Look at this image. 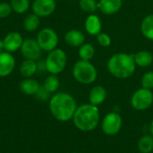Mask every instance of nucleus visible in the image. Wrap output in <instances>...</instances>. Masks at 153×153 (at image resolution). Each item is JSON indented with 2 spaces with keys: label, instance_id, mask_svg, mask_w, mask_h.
<instances>
[{
  "label": "nucleus",
  "instance_id": "1",
  "mask_svg": "<svg viewBox=\"0 0 153 153\" xmlns=\"http://www.w3.org/2000/svg\"><path fill=\"white\" fill-rule=\"evenodd\" d=\"M49 108L56 120L66 122L73 119L77 105L72 95L65 92H60L55 94L50 99Z\"/></svg>",
  "mask_w": 153,
  "mask_h": 153
},
{
  "label": "nucleus",
  "instance_id": "2",
  "mask_svg": "<svg viewBox=\"0 0 153 153\" xmlns=\"http://www.w3.org/2000/svg\"><path fill=\"white\" fill-rule=\"evenodd\" d=\"M73 121L74 126L82 132L93 131L100 121L99 108L91 103L77 107L73 117Z\"/></svg>",
  "mask_w": 153,
  "mask_h": 153
},
{
  "label": "nucleus",
  "instance_id": "3",
  "mask_svg": "<svg viewBox=\"0 0 153 153\" xmlns=\"http://www.w3.org/2000/svg\"><path fill=\"white\" fill-rule=\"evenodd\" d=\"M108 70L117 79H128L135 72L136 65L134 55L127 53H117L113 55L107 65Z\"/></svg>",
  "mask_w": 153,
  "mask_h": 153
},
{
  "label": "nucleus",
  "instance_id": "4",
  "mask_svg": "<svg viewBox=\"0 0 153 153\" xmlns=\"http://www.w3.org/2000/svg\"><path fill=\"white\" fill-rule=\"evenodd\" d=\"M73 76L82 84H91L96 81L98 72L96 67L90 61L80 59L74 65Z\"/></svg>",
  "mask_w": 153,
  "mask_h": 153
},
{
  "label": "nucleus",
  "instance_id": "5",
  "mask_svg": "<svg viewBox=\"0 0 153 153\" xmlns=\"http://www.w3.org/2000/svg\"><path fill=\"white\" fill-rule=\"evenodd\" d=\"M45 66L46 71L51 74H58L64 71L67 63V56L65 52L61 48H55L54 50L48 52L46 57Z\"/></svg>",
  "mask_w": 153,
  "mask_h": 153
},
{
  "label": "nucleus",
  "instance_id": "6",
  "mask_svg": "<svg viewBox=\"0 0 153 153\" xmlns=\"http://www.w3.org/2000/svg\"><path fill=\"white\" fill-rule=\"evenodd\" d=\"M153 104V92L152 90L140 88L136 90L131 97V106L138 111H143Z\"/></svg>",
  "mask_w": 153,
  "mask_h": 153
},
{
  "label": "nucleus",
  "instance_id": "7",
  "mask_svg": "<svg viewBox=\"0 0 153 153\" xmlns=\"http://www.w3.org/2000/svg\"><path fill=\"white\" fill-rule=\"evenodd\" d=\"M37 42L41 50L50 52L56 48L58 45V35L51 28H44L40 30L37 35Z\"/></svg>",
  "mask_w": 153,
  "mask_h": 153
},
{
  "label": "nucleus",
  "instance_id": "8",
  "mask_svg": "<svg viewBox=\"0 0 153 153\" xmlns=\"http://www.w3.org/2000/svg\"><path fill=\"white\" fill-rule=\"evenodd\" d=\"M123 126L122 117L117 112L108 113L101 121V129L106 135H117Z\"/></svg>",
  "mask_w": 153,
  "mask_h": 153
},
{
  "label": "nucleus",
  "instance_id": "9",
  "mask_svg": "<svg viewBox=\"0 0 153 153\" xmlns=\"http://www.w3.org/2000/svg\"><path fill=\"white\" fill-rule=\"evenodd\" d=\"M22 56L25 59L30 60H38L41 56V48L39 46L37 40L33 39H24L22 45L20 48Z\"/></svg>",
  "mask_w": 153,
  "mask_h": 153
},
{
  "label": "nucleus",
  "instance_id": "10",
  "mask_svg": "<svg viewBox=\"0 0 153 153\" xmlns=\"http://www.w3.org/2000/svg\"><path fill=\"white\" fill-rule=\"evenodd\" d=\"M56 7V0H34L31 5L33 13L39 17H48L51 15Z\"/></svg>",
  "mask_w": 153,
  "mask_h": 153
},
{
  "label": "nucleus",
  "instance_id": "11",
  "mask_svg": "<svg viewBox=\"0 0 153 153\" xmlns=\"http://www.w3.org/2000/svg\"><path fill=\"white\" fill-rule=\"evenodd\" d=\"M23 40L24 39H22V36L21 35V33H19L17 31L9 32L3 39L4 51L13 53L17 50H20Z\"/></svg>",
  "mask_w": 153,
  "mask_h": 153
},
{
  "label": "nucleus",
  "instance_id": "12",
  "mask_svg": "<svg viewBox=\"0 0 153 153\" xmlns=\"http://www.w3.org/2000/svg\"><path fill=\"white\" fill-rule=\"evenodd\" d=\"M15 67V59L12 53L4 51L0 53V77L11 74Z\"/></svg>",
  "mask_w": 153,
  "mask_h": 153
},
{
  "label": "nucleus",
  "instance_id": "13",
  "mask_svg": "<svg viewBox=\"0 0 153 153\" xmlns=\"http://www.w3.org/2000/svg\"><path fill=\"white\" fill-rule=\"evenodd\" d=\"M123 5V0H100L98 2V10L106 15L117 13Z\"/></svg>",
  "mask_w": 153,
  "mask_h": 153
},
{
  "label": "nucleus",
  "instance_id": "14",
  "mask_svg": "<svg viewBox=\"0 0 153 153\" xmlns=\"http://www.w3.org/2000/svg\"><path fill=\"white\" fill-rule=\"evenodd\" d=\"M84 28L88 34L97 36L100 32H101L102 28V23L100 17L94 13L88 15L84 22Z\"/></svg>",
  "mask_w": 153,
  "mask_h": 153
},
{
  "label": "nucleus",
  "instance_id": "15",
  "mask_svg": "<svg viewBox=\"0 0 153 153\" xmlns=\"http://www.w3.org/2000/svg\"><path fill=\"white\" fill-rule=\"evenodd\" d=\"M65 41L71 47L79 48L85 43V36L81 30L72 29L65 34Z\"/></svg>",
  "mask_w": 153,
  "mask_h": 153
},
{
  "label": "nucleus",
  "instance_id": "16",
  "mask_svg": "<svg viewBox=\"0 0 153 153\" xmlns=\"http://www.w3.org/2000/svg\"><path fill=\"white\" fill-rule=\"evenodd\" d=\"M107 95V91L103 86H94L89 93V101L91 105L99 107L106 100Z\"/></svg>",
  "mask_w": 153,
  "mask_h": 153
},
{
  "label": "nucleus",
  "instance_id": "17",
  "mask_svg": "<svg viewBox=\"0 0 153 153\" xmlns=\"http://www.w3.org/2000/svg\"><path fill=\"white\" fill-rule=\"evenodd\" d=\"M135 65L140 67H148L153 62V55L148 50H141L134 55Z\"/></svg>",
  "mask_w": 153,
  "mask_h": 153
},
{
  "label": "nucleus",
  "instance_id": "18",
  "mask_svg": "<svg viewBox=\"0 0 153 153\" xmlns=\"http://www.w3.org/2000/svg\"><path fill=\"white\" fill-rule=\"evenodd\" d=\"M39 87V82L32 78H26L20 83V90L26 95H35Z\"/></svg>",
  "mask_w": 153,
  "mask_h": 153
},
{
  "label": "nucleus",
  "instance_id": "19",
  "mask_svg": "<svg viewBox=\"0 0 153 153\" xmlns=\"http://www.w3.org/2000/svg\"><path fill=\"white\" fill-rule=\"evenodd\" d=\"M37 72H38V64L35 60L25 59L20 66V73L25 78H30Z\"/></svg>",
  "mask_w": 153,
  "mask_h": 153
},
{
  "label": "nucleus",
  "instance_id": "20",
  "mask_svg": "<svg viewBox=\"0 0 153 153\" xmlns=\"http://www.w3.org/2000/svg\"><path fill=\"white\" fill-rule=\"evenodd\" d=\"M141 30L147 39L153 40V14H148L143 19Z\"/></svg>",
  "mask_w": 153,
  "mask_h": 153
},
{
  "label": "nucleus",
  "instance_id": "21",
  "mask_svg": "<svg viewBox=\"0 0 153 153\" xmlns=\"http://www.w3.org/2000/svg\"><path fill=\"white\" fill-rule=\"evenodd\" d=\"M39 24H40V17L35 13L28 14L23 20V29L29 32H32L38 30Z\"/></svg>",
  "mask_w": 153,
  "mask_h": 153
},
{
  "label": "nucleus",
  "instance_id": "22",
  "mask_svg": "<svg viewBox=\"0 0 153 153\" xmlns=\"http://www.w3.org/2000/svg\"><path fill=\"white\" fill-rule=\"evenodd\" d=\"M138 150L141 153H151L153 151V137L152 134H144L137 143Z\"/></svg>",
  "mask_w": 153,
  "mask_h": 153
},
{
  "label": "nucleus",
  "instance_id": "23",
  "mask_svg": "<svg viewBox=\"0 0 153 153\" xmlns=\"http://www.w3.org/2000/svg\"><path fill=\"white\" fill-rule=\"evenodd\" d=\"M95 53L96 51L94 47L90 43H83L81 47H79L78 55L80 59L82 60H85V61L91 60L95 56Z\"/></svg>",
  "mask_w": 153,
  "mask_h": 153
},
{
  "label": "nucleus",
  "instance_id": "24",
  "mask_svg": "<svg viewBox=\"0 0 153 153\" xmlns=\"http://www.w3.org/2000/svg\"><path fill=\"white\" fill-rule=\"evenodd\" d=\"M10 4L16 13H24L30 7V0H11Z\"/></svg>",
  "mask_w": 153,
  "mask_h": 153
},
{
  "label": "nucleus",
  "instance_id": "25",
  "mask_svg": "<svg viewBox=\"0 0 153 153\" xmlns=\"http://www.w3.org/2000/svg\"><path fill=\"white\" fill-rule=\"evenodd\" d=\"M43 86L51 93V92H55L57 91V89L60 86V82L58 77L56 74H51L49 76H48L44 82Z\"/></svg>",
  "mask_w": 153,
  "mask_h": 153
},
{
  "label": "nucleus",
  "instance_id": "26",
  "mask_svg": "<svg viewBox=\"0 0 153 153\" xmlns=\"http://www.w3.org/2000/svg\"><path fill=\"white\" fill-rule=\"evenodd\" d=\"M80 8L88 13H93L98 10V2L96 0H79Z\"/></svg>",
  "mask_w": 153,
  "mask_h": 153
},
{
  "label": "nucleus",
  "instance_id": "27",
  "mask_svg": "<svg viewBox=\"0 0 153 153\" xmlns=\"http://www.w3.org/2000/svg\"><path fill=\"white\" fill-rule=\"evenodd\" d=\"M142 87L149 90L153 89V71L145 73L142 77Z\"/></svg>",
  "mask_w": 153,
  "mask_h": 153
},
{
  "label": "nucleus",
  "instance_id": "28",
  "mask_svg": "<svg viewBox=\"0 0 153 153\" xmlns=\"http://www.w3.org/2000/svg\"><path fill=\"white\" fill-rule=\"evenodd\" d=\"M97 41L99 45L103 48H108L111 45V38L106 32H100L97 35Z\"/></svg>",
  "mask_w": 153,
  "mask_h": 153
},
{
  "label": "nucleus",
  "instance_id": "29",
  "mask_svg": "<svg viewBox=\"0 0 153 153\" xmlns=\"http://www.w3.org/2000/svg\"><path fill=\"white\" fill-rule=\"evenodd\" d=\"M12 12H13V9H12L10 3H6V2L0 3V18L8 17Z\"/></svg>",
  "mask_w": 153,
  "mask_h": 153
},
{
  "label": "nucleus",
  "instance_id": "30",
  "mask_svg": "<svg viewBox=\"0 0 153 153\" xmlns=\"http://www.w3.org/2000/svg\"><path fill=\"white\" fill-rule=\"evenodd\" d=\"M49 94L50 92L44 86H40L39 91L36 93V96L39 100H47L49 97Z\"/></svg>",
  "mask_w": 153,
  "mask_h": 153
},
{
  "label": "nucleus",
  "instance_id": "31",
  "mask_svg": "<svg viewBox=\"0 0 153 153\" xmlns=\"http://www.w3.org/2000/svg\"><path fill=\"white\" fill-rule=\"evenodd\" d=\"M4 51V42L3 39H0V53Z\"/></svg>",
  "mask_w": 153,
  "mask_h": 153
},
{
  "label": "nucleus",
  "instance_id": "32",
  "mask_svg": "<svg viewBox=\"0 0 153 153\" xmlns=\"http://www.w3.org/2000/svg\"><path fill=\"white\" fill-rule=\"evenodd\" d=\"M150 132H151V134L152 135L153 137V119L151 122V125H150Z\"/></svg>",
  "mask_w": 153,
  "mask_h": 153
},
{
  "label": "nucleus",
  "instance_id": "33",
  "mask_svg": "<svg viewBox=\"0 0 153 153\" xmlns=\"http://www.w3.org/2000/svg\"><path fill=\"white\" fill-rule=\"evenodd\" d=\"M73 153H77V152H73Z\"/></svg>",
  "mask_w": 153,
  "mask_h": 153
},
{
  "label": "nucleus",
  "instance_id": "34",
  "mask_svg": "<svg viewBox=\"0 0 153 153\" xmlns=\"http://www.w3.org/2000/svg\"><path fill=\"white\" fill-rule=\"evenodd\" d=\"M56 1H57V0H56Z\"/></svg>",
  "mask_w": 153,
  "mask_h": 153
}]
</instances>
